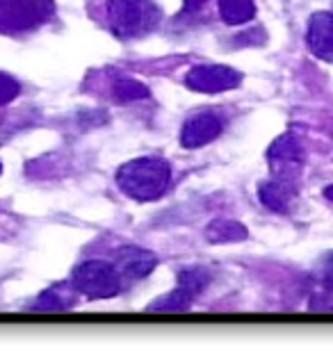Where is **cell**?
Listing matches in <instances>:
<instances>
[{
    "label": "cell",
    "instance_id": "6da1fadb",
    "mask_svg": "<svg viewBox=\"0 0 333 360\" xmlns=\"http://www.w3.org/2000/svg\"><path fill=\"white\" fill-rule=\"evenodd\" d=\"M117 183L135 201H158L171 183V167L163 158H135L119 167Z\"/></svg>",
    "mask_w": 333,
    "mask_h": 360
},
{
    "label": "cell",
    "instance_id": "7a4b0ae2",
    "mask_svg": "<svg viewBox=\"0 0 333 360\" xmlns=\"http://www.w3.org/2000/svg\"><path fill=\"white\" fill-rule=\"evenodd\" d=\"M163 12L156 0H110L108 23L114 37L119 39H139L153 32Z\"/></svg>",
    "mask_w": 333,
    "mask_h": 360
},
{
    "label": "cell",
    "instance_id": "3957f363",
    "mask_svg": "<svg viewBox=\"0 0 333 360\" xmlns=\"http://www.w3.org/2000/svg\"><path fill=\"white\" fill-rule=\"evenodd\" d=\"M71 285L78 290V295L101 301L117 297L123 288V278L119 269L103 260H84L73 269Z\"/></svg>",
    "mask_w": 333,
    "mask_h": 360
},
{
    "label": "cell",
    "instance_id": "277c9868",
    "mask_svg": "<svg viewBox=\"0 0 333 360\" xmlns=\"http://www.w3.org/2000/svg\"><path fill=\"white\" fill-rule=\"evenodd\" d=\"M53 12L55 0H0V32H30L49 21Z\"/></svg>",
    "mask_w": 333,
    "mask_h": 360
},
{
    "label": "cell",
    "instance_id": "5b68a950",
    "mask_svg": "<svg viewBox=\"0 0 333 360\" xmlns=\"http://www.w3.org/2000/svg\"><path fill=\"white\" fill-rule=\"evenodd\" d=\"M242 75L224 64H199L185 75V87L201 94H222L240 87Z\"/></svg>",
    "mask_w": 333,
    "mask_h": 360
},
{
    "label": "cell",
    "instance_id": "8992f818",
    "mask_svg": "<svg viewBox=\"0 0 333 360\" xmlns=\"http://www.w3.org/2000/svg\"><path fill=\"white\" fill-rule=\"evenodd\" d=\"M268 160L274 176L297 180L303 167V146L292 135H281L268 150Z\"/></svg>",
    "mask_w": 333,
    "mask_h": 360
},
{
    "label": "cell",
    "instance_id": "52a82bcc",
    "mask_svg": "<svg viewBox=\"0 0 333 360\" xmlns=\"http://www.w3.org/2000/svg\"><path fill=\"white\" fill-rule=\"evenodd\" d=\"M222 130H224L222 117H217L215 112H201V115L189 117L183 123V130H180V144L185 148L206 146L220 137Z\"/></svg>",
    "mask_w": 333,
    "mask_h": 360
},
{
    "label": "cell",
    "instance_id": "ba28073f",
    "mask_svg": "<svg viewBox=\"0 0 333 360\" xmlns=\"http://www.w3.org/2000/svg\"><path fill=\"white\" fill-rule=\"evenodd\" d=\"M158 258L156 253H151L139 246H121L114 251V267L119 269L123 281H139L149 276L156 269Z\"/></svg>",
    "mask_w": 333,
    "mask_h": 360
},
{
    "label": "cell",
    "instance_id": "9c48e42d",
    "mask_svg": "<svg viewBox=\"0 0 333 360\" xmlns=\"http://www.w3.org/2000/svg\"><path fill=\"white\" fill-rule=\"evenodd\" d=\"M306 44L315 58L333 62V14L315 12L308 18Z\"/></svg>",
    "mask_w": 333,
    "mask_h": 360
},
{
    "label": "cell",
    "instance_id": "30bf717a",
    "mask_svg": "<svg viewBox=\"0 0 333 360\" xmlns=\"http://www.w3.org/2000/svg\"><path fill=\"white\" fill-rule=\"evenodd\" d=\"M297 196V180H288V178H279L274 176L258 187V198L260 203L272 212H288L290 205Z\"/></svg>",
    "mask_w": 333,
    "mask_h": 360
},
{
    "label": "cell",
    "instance_id": "8fae6325",
    "mask_svg": "<svg viewBox=\"0 0 333 360\" xmlns=\"http://www.w3.org/2000/svg\"><path fill=\"white\" fill-rule=\"evenodd\" d=\"M75 295H78V290H75L71 283H60V285H53L46 292H42V295L34 299L30 310H34V312H64L75 303Z\"/></svg>",
    "mask_w": 333,
    "mask_h": 360
},
{
    "label": "cell",
    "instance_id": "7c38bea8",
    "mask_svg": "<svg viewBox=\"0 0 333 360\" xmlns=\"http://www.w3.org/2000/svg\"><path fill=\"white\" fill-rule=\"evenodd\" d=\"M246 238V229L240 221L231 219H217L206 229V240L213 244H228V242H240Z\"/></svg>",
    "mask_w": 333,
    "mask_h": 360
},
{
    "label": "cell",
    "instance_id": "4fadbf2b",
    "mask_svg": "<svg viewBox=\"0 0 333 360\" xmlns=\"http://www.w3.org/2000/svg\"><path fill=\"white\" fill-rule=\"evenodd\" d=\"M194 295L192 292H187L185 288H176L174 292H169V295L156 299L153 303H149L146 310L149 312H185L192 308L194 303Z\"/></svg>",
    "mask_w": 333,
    "mask_h": 360
},
{
    "label": "cell",
    "instance_id": "5bb4252c",
    "mask_svg": "<svg viewBox=\"0 0 333 360\" xmlns=\"http://www.w3.org/2000/svg\"><path fill=\"white\" fill-rule=\"evenodd\" d=\"M220 14L228 25H242L256 16L253 0H220Z\"/></svg>",
    "mask_w": 333,
    "mask_h": 360
},
{
    "label": "cell",
    "instance_id": "9a60e30c",
    "mask_svg": "<svg viewBox=\"0 0 333 360\" xmlns=\"http://www.w3.org/2000/svg\"><path fill=\"white\" fill-rule=\"evenodd\" d=\"M114 96L119 98V103H130V101H144L151 96V91L146 84H142L135 78H119L114 80Z\"/></svg>",
    "mask_w": 333,
    "mask_h": 360
},
{
    "label": "cell",
    "instance_id": "2e32d148",
    "mask_svg": "<svg viewBox=\"0 0 333 360\" xmlns=\"http://www.w3.org/2000/svg\"><path fill=\"white\" fill-rule=\"evenodd\" d=\"M208 283H211V274L201 267H189L178 274V285L185 288L187 292H192L194 297L201 295V292L208 288Z\"/></svg>",
    "mask_w": 333,
    "mask_h": 360
},
{
    "label": "cell",
    "instance_id": "e0dca14e",
    "mask_svg": "<svg viewBox=\"0 0 333 360\" xmlns=\"http://www.w3.org/2000/svg\"><path fill=\"white\" fill-rule=\"evenodd\" d=\"M18 91H21V84H18L12 75L7 73H0V105H7V103H12Z\"/></svg>",
    "mask_w": 333,
    "mask_h": 360
},
{
    "label": "cell",
    "instance_id": "ac0fdd59",
    "mask_svg": "<svg viewBox=\"0 0 333 360\" xmlns=\"http://www.w3.org/2000/svg\"><path fill=\"white\" fill-rule=\"evenodd\" d=\"M318 276H320V281H322V285L333 292V253H327L325 258L320 260Z\"/></svg>",
    "mask_w": 333,
    "mask_h": 360
},
{
    "label": "cell",
    "instance_id": "d6986e66",
    "mask_svg": "<svg viewBox=\"0 0 333 360\" xmlns=\"http://www.w3.org/2000/svg\"><path fill=\"white\" fill-rule=\"evenodd\" d=\"M183 3H185V9H199L206 0H183Z\"/></svg>",
    "mask_w": 333,
    "mask_h": 360
},
{
    "label": "cell",
    "instance_id": "ffe728a7",
    "mask_svg": "<svg viewBox=\"0 0 333 360\" xmlns=\"http://www.w3.org/2000/svg\"><path fill=\"white\" fill-rule=\"evenodd\" d=\"M325 196L329 198V201H333V185H329V187L325 189Z\"/></svg>",
    "mask_w": 333,
    "mask_h": 360
},
{
    "label": "cell",
    "instance_id": "44dd1931",
    "mask_svg": "<svg viewBox=\"0 0 333 360\" xmlns=\"http://www.w3.org/2000/svg\"><path fill=\"white\" fill-rule=\"evenodd\" d=\"M0 172H3V165H0Z\"/></svg>",
    "mask_w": 333,
    "mask_h": 360
}]
</instances>
